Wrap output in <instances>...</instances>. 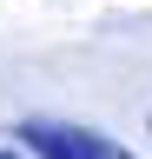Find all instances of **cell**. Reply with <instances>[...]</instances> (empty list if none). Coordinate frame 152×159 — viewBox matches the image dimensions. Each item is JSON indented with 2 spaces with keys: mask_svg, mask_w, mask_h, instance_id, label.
Listing matches in <instances>:
<instances>
[{
  "mask_svg": "<svg viewBox=\"0 0 152 159\" xmlns=\"http://www.w3.org/2000/svg\"><path fill=\"white\" fill-rule=\"evenodd\" d=\"M20 146L40 152V159H132L112 133L66 126V119H27V126H20Z\"/></svg>",
  "mask_w": 152,
  "mask_h": 159,
  "instance_id": "6da1fadb",
  "label": "cell"
},
{
  "mask_svg": "<svg viewBox=\"0 0 152 159\" xmlns=\"http://www.w3.org/2000/svg\"><path fill=\"white\" fill-rule=\"evenodd\" d=\"M0 159H20V152H7V146H0Z\"/></svg>",
  "mask_w": 152,
  "mask_h": 159,
  "instance_id": "7a4b0ae2",
  "label": "cell"
}]
</instances>
